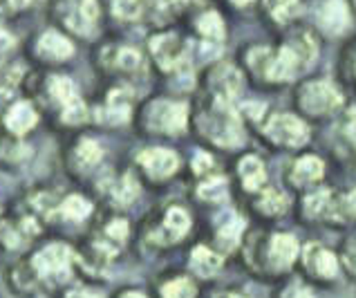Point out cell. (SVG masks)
<instances>
[{
	"instance_id": "cell-36",
	"label": "cell",
	"mask_w": 356,
	"mask_h": 298,
	"mask_svg": "<svg viewBox=\"0 0 356 298\" xmlns=\"http://www.w3.org/2000/svg\"><path fill=\"white\" fill-rule=\"evenodd\" d=\"M106 65L119 72H137L141 68V56L132 47H115L106 52Z\"/></svg>"
},
{
	"instance_id": "cell-44",
	"label": "cell",
	"mask_w": 356,
	"mask_h": 298,
	"mask_svg": "<svg viewBox=\"0 0 356 298\" xmlns=\"http://www.w3.org/2000/svg\"><path fill=\"white\" fill-rule=\"evenodd\" d=\"M341 115H343V119H341L343 137L356 146V104H352L350 108H345Z\"/></svg>"
},
{
	"instance_id": "cell-16",
	"label": "cell",
	"mask_w": 356,
	"mask_h": 298,
	"mask_svg": "<svg viewBox=\"0 0 356 298\" xmlns=\"http://www.w3.org/2000/svg\"><path fill=\"white\" fill-rule=\"evenodd\" d=\"M242 88H244V77L236 65L220 63L209 72L207 90L211 95V101L236 106V101L242 95Z\"/></svg>"
},
{
	"instance_id": "cell-17",
	"label": "cell",
	"mask_w": 356,
	"mask_h": 298,
	"mask_svg": "<svg viewBox=\"0 0 356 298\" xmlns=\"http://www.w3.org/2000/svg\"><path fill=\"white\" fill-rule=\"evenodd\" d=\"M152 298H202V283L195 281L186 269L161 272L152 281Z\"/></svg>"
},
{
	"instance_id": "cell-22",
	"label": "cell",
	"mask_w": 356,
	"mask_h": 298,
	"mask_svg": "<svg viewBox=\"0 0 356 298\" xmlns=\"http://www.w3.org/2000/svg\"><path fill=\"white\" fill-rule=\"evenodd\" d=\"M104 162V148L92 137H79L67 152V166L76 175H90Z\"/></svg>"
},
{
	"instance_id": "cell-13",
	"label": "cell",
	"mask_w": 356,
	"mask_h": 298,
	"mask_svg": "<svg viewBox=\"0 0 356 298\" xmlns=\"http://www.w3.org/2000/svg\"><path fill=\"white\" fill-rule=\"evenodd\" d=\"M135 166L150 184H166L181 168V157L168 146H148L135 155Z\"/></svg>"
},
{
	"instance_id": "cell-34",
	"label": "cell",
	"mask_w": 356,
	"mask_h": 298,
	"mask_svg": "<svg viewBox=\"0 0 356 298\" xmlns=\"http://www.w3.org/2000/svg\"><path fill=\"white\" fill-rule=\"evenodd\" d=\"M269 298H321V290H316L312 283H307L298 274H291L280 283L271 285Z\"/></svg>"
},
{
	"instance_id": "cell-33",
	"label": "cell",
	"mask_w": 356,
	"mask_h": 298,
	"mask_svg": "<svg viewBox=\"0 0 356 298\" xmlns=\"http://www.w3.org/2000/svg\"><path fill=\"white\" fill-rule=\"evenodd\" d=\"M45 95H47L49 104L58 108V112H63L65 108H70L81 99L76 84L70 77H63V74H54V77L47 79Z\"/></svg>"
},
{
	"instance_id": "cell-26",
	"label": "cell",
	"mask_w": 356,
	"mask_h": 298,
	"mask_svg": "<svg viewBox=\"0 0 356 298\" xmlns=\"http://www.w3.org/2000/svg\"><path fill=\"white\" fill-rule=\"evenodd\" d=\"M0 123H3V128L9 132V135L23 139L27 132H32L36 128L38 110L34 108V104H29V101H25V99L14 101V104H9V108L5 110Z\"/></svg>"
},
{
	"instance_id": "cell-7",
	"label": "cell",
	"mask_w": 356,
	"mask_h": 298,
	"mask_svg": "<svg viewBox=\"0 0 356 298\" xmlns=\"http://www.w3.org/2000/svg\"><path fill=\"white\" fill-rule=\"evenodd\" d=\"M260 137L276 150L300 152L312 141V123L302 119L296 110L267 112L258 123Z\"/></svg>"
},
{
	"instance_id": "cell-39",
	"label": "cell",
	"mask_w": 356,
	"mask_h": 298,
	"mask_svg": "<svg viewBox=\"0 0 356 298\" xmlns=\"http://www.w3.org/2000/svg\"><path fill=\"white\" fill-rule=\"evenodd\" d=\"M197 29L200 34L207 40H213V43H220L225 38V23L216 12H207L197 18Z\"/></svg>"
},
{
	"instance_id": "cell-1",
	"label": "cell",
	"mask_w": 356,
	"mask_h": 298,
	"mask_svg": "<svg viewBox=\"0 0 356 298\" xmlns=\"http://www.w3.org/2000/svg\"><path fill=\"white\" fill-rule=\"evenodd\" d=\"M302 240L291 229L282 227H256L249 229L236 260L242 272L253 281L276 285L287 276L296 274Z\"/></svg>"
},
{
	"instance_id": "cell-3",
	"label": "cell",
	"mask_w": 356,
	"mask_h": 298,
	"mask_svg": "<svg viewBox=\"0 0 356 298\" xmlns=\"http://www.w3.org/2000/svg\"><path fill=\"white\" fill-rule=\"evenodd\" d=\"M197 135L207 143L222 150L242 148L247 141V130H244V117L240 110L231 104H220V101H209V106L202 108L195 119Z\"/></svg>"
},
{
	"instance_id": "cell-21",
	"label": "cell",
	"mask_w": 356,
	"mask_h": 298,
	"mask_svg": "<svg viewBox=\"0 0 356 298\" xmlns=\"http://www.w3.org/2000/svg\"><path fill=\"white\" fill-rule=\"evenodd\" d=\"M325 227L337 231H350L356 227V187L332 191Z\"/></svg>"
},
{
	"instance_id": "cell-2",
	"label": "cell",
	"mask_w": 356,
	"mask_h": 298,
	"mask_svg": "<svg viewBox=\"0 0 356 298\" xmlns=\"http://www.w3.org/2000/svg\"><path fill=\"white\" fill-rule=\"evenodd\" d=\"M25 260L43 294H58L79 281V251L65 240H45L25 253Z\"/></svg>"
},
{
	"instance_id": "cell-31",
	"label": "cell",
	"mask_w": 356,
	"mask_h": 298,
	"mask_svg": "<svg viewBox=\"0 0 356 298\" xmlns=\"http://www.w3.org/2000/svg\"><path fill=\"white\" fill-rule=\"evenodd\" d=\"M101 191H104V195L117 209H124V207H130L139 195V180L132 175V173H124V175H119V178L113 175L106 180Z\"/></svg>"
},
{
	"instance_id": "cell-14",
	"label": "cell",
	"mask_w": 356,
	"mask_h": 298,
	"mask_svg": "<svg viewBox=\"0 0 356 298\" xmlns=\"http://www.w3.org/2000/svg\"><path fill=\"white\" fill-rule=\"evenodd\" d=\"M229 258L220 249H216L209 240H195L186 251L184 269L202 285L216 283L225 272Z\"/></svg>"
},
{
	"instance_id": "cell-19",
	"label": "cell",
	"mask_w": 356,
	"mask_h": 298,
	"mask_svg": "<svg viewBox=\"0 0 356 298\" xmlns=\"http://www.w3.org/2000/svg\"><path fill=\"white\" fill-rule=\"evenodd\" d=\"M330 187H318L307 193H300L296 202V218L305 227H325L327 222V211H330V200H332Z\"/></svg>"
},
{
	"instance_id": "cell-32",
	"label": "cell",
	"mask_w": 356,
	"mask_h": 298,
	"mask_svg": "<svg viewBox=\"0 0 356 298\" xmlns=\"http://www.w3.org/2000/svg\"><path fill=\"white\" fill-rule=\"evenodd\" d=\"M92 213H95L92 202H90L86 195L72 193V195H65V198L58 202L54 220L67 222V224H83L92 218Z\"/></svg>"
},
{
	"instance_id": "cell-25",
	"label": "cell",
	"mask_w": 356,
	"mask_h": 298,
	"mask_svg": "<svg viewBox=\"0 0 356 298\" xmlns=\"http://www.w3.org/2000/svg\"><path fill=\"white\" fill-rule=\"evenodd\" d=\"M5 285H7V290L18 298H36L43 294L38 287V281L34 279L32 269H29L25 256H18V258H14V262L7 265Z\"/></svg>"
},
{
	"instance_id": "cell-10",
	"label": "cell",
	"mask_w": 356,
	"mask_h": 298,
	"mask_svg": "<svg viewBox=\"0 0 356 298\" xmlns=\"http://www.w3.org/2000/svg\"><path fill=\"white\" fill-rule=\"evenodd\" d=\"M40 233H43V222L32 213L20 211L0 215V251L9 256H25L32 251Z\"/></svg>"
},
{
	"instance_id": "cell-4",
	"label": "cell",
	"mask_w": 356,
	"mask_h": 298,
	"mask_svg": "<svg viewBox=\"0 0 356 298\" xmlns=\"http://www.w3.org/2000/svg\"><path fill=\"white\" fill-rule=\"evenodd\" d=\"M293 110L309 123L334 119L345 110V92L330 77L302 79L293 90Z\"/></svg>"
},
{
	"instance_id": "cell-20",
	"label": "cell",
	"mask_w": 356,
	"mask_h": 298,
	"mask_svg": "<svg viewBox=\"0 0 356 298\" xmlns=\"http://www.w3.org/2000/svg\"><path fill=\"white\" fill-rule=\"evenodd\" d=\"M236 180L244 195H256L269 184V171L267 164L256 152H244L236 162Z\"/></svg>"
},
{
	"instance_id": "cell-12",
	"label": "cell",
	"mask_w": 356,
	"mask_h": 298,
	"mask_svg": "<svg viewBox=\"0 0 356 298\" xmlns=\"http://www.w3.org/2000/svg\"><path fill=\"white\" fill-rule=\"evenodd\" d=\"M325 178H327V162L318 152L309 150L296 152V157L287 164V171H284V184L298 195L323 187Z\"/></svg>"
},
{
	"instance_id": "cell-15",
	"label": "cell",
	"mask_w": 356,
	"mask_h": 298,
	"mask_svg": "<svg viewBox=\"0 0 356 298\" xmlns=\"http://www.w3.org/2000/svg\"><path fill=\"white\" fill-rule=\"evenodd\" d=\"M293 209V202L289 193L280 187H271L267 184L262 191L251 195V213L260 220L264 227H273L282 218H287L289 211Z\"/></svg>"
},
{
	"instance_id": "cell-41",
	"label": "cell",
	"mask_w": 356,
	"mask_h": 298,
	"mask_svg": "<svg viewBox=\"0 0 356 298\" xmlns=\"http://www.w3.org/2000/svg\"><path fill=\"white\" fill-rule=\"evenodd\" d=\"M113 12L121 20H135L144 12V0H115Z\"/></svg>"
},
{
	"instance_id": "cell-6",
	"label": "cell",
	"mask_w": 356,
	"mask_h": 298,
	"mask_svg": "<svg viewBox=\"0 0 356 298\" xmlns=\"http://www.w3.org/2000/svg\"><path fill=\"white\" fill-rule=\"evenodd\" d=\"M296 274L316 290H337L341 283H345L339 249L323 240L302 242Z\"/></svg>"
},
{
	"instance_id": "cell-45",
	"label": "cell",
	"mask_w": 356,
	"mask_h": 298,
	"mask_svg": "<svg viewBox=\"0 0 356 298\" xmlns=\"http://www.w3.org/2000/svg\"><path fill=\"white\" fill-rule=\"evenodd\" d=\"M110 298H152V294L144 287H137V285H124L119 287L117 292L110 294Z\"/></svg>"
},
{
	"instance_id": "cell-5",
	"label": "cell",
	"mask_w": 356,
	"mask_h": 298,
	"mask_svg": "<svg viewBox=\"0 0 356 298\" xmlns=\"http://www.w3.org/2000/svg\"><path fill=\"white\" fill-rule=\"evenodd\" d=\"M193 231V215L181 204H168L164 211H159L155 218L144 224L139 233V240L146 249L161 253L177 249L179 244L188 240Z\"/></svg>"
},
{
	"instance_id": "cell-40",
	"label": "cell",
	"mask_w": 356,
	"mask_h": 298,
	"mask_svg": "<svg viewBox=\"0 0 356 298\" xmlns=\"http://www.w3.org/2000/svg\"><path fill=\"white\" fill-rule=\"evenodd\" d=\"M267 7L278 23H289V20L296 18L302 9L300 0H267Z\"/></svg>"
},
{
	"instance_id": "cell-35",
	"label": "cell",
	"mask_w": 356,
	"mask_h": 298,
	"mask_svg": "<svg viewBox=\"0 0 356 298\" xmlns=\"http://www.w3.org/2000/svg\"><path fill=\"white\" fill-rule=\"evenodd\" d=\"M29 148L23 143V139H18L3 128L0 123V164H18L27 157Z\"/></svg>"
},
{
	"instance_id": "cell-43",
	"label": "cell",
	"mask_w": 356,
	"mask_h": 298,
	"mask_svg": "<svg viewBox=\"0 0 356 298\" xmlns=\"http://www.w3.org/2000/svg\"><path fill=\"white\" fill-rule=\"evenodd\" d=\"M213 155L209 150H200L195 157H193V162H191V168H193V175H195L197 180H202V178H207V175H211L213 173Z\"/></svg>"
},
{
	"instance_id": "cell-49",
	"label": "cell",
	"mask_w": 356,
	"mask_h": 298,
	"mask_svg": "<svg viewBox=\"0 0 356 298\" xmlns=\"http://www.w3.org/2000/svg\"><path fill=\"white\" fill-rule=\"evenodd\" d=\"M352 77L356 79V56H354V61H352Z\"/></svg>"
},
{
	"instance_id": "cell-50",
	"label": "cell",
	"mask_w": 356,
	"mask_h": 298,
	"mask_svg": "<svg viewBox=\"0 0 356 298\" xmlns=\"http://www.w3.org/2000/svg\"><path fill=\"white\" fill-rule=\"evenodd\" d=\"M352 5H354V9H356V0H352Z\"/></svg>"
},
{
	"instance_id": "cell-30",
	"label": "cell",
	"mask_w": 356,
	"mask_h": 298,
	"mask_svg": "<svg viewBox=\"0 0 356 298\" xmlns=\"http://www.w3.org/2000/svg\"><path fill=\"white\" fill-rule=\"evenodd\" d=\"M36 54L38 58H43L45 63H63V61H67L74 54V45L70 43L63 34L54 32V29H47V32H43L38 38Z\"/></svg>"
},
{
	"instance_id": "cell-28",
	"label": "cell",
	"mask_w": 356,
	"mask_h": 298,
	"mask_svg": "<svg viewBox=\"0 0 356 298\" xmlns=\"http://www.w3.org/2000/svg\"><path fill=\"white\" fill-rule=\"evenodd\" d=\"M316 20L325 34L339 36L350 27V20H352L350 7L348 3H343V0H325L316 12Z\"/></svg>"
},
{
	"instance_id": "cell-9",
	"label": "cell",
	"mask_w": 356,
	"mask_h": 298,
	"mask_svg": "<svg viewBox=\"0 0 356 298\" xmlns=\"http://www.w3.org/2000/svg\"><path fill=\"white\" fill-rule=\"evenodd\" d=\"M247 68L253 79L264 86H287L300 77L298 65L293 63L291 54L280 47L258 45L247 52Z\"/></svg>"
},
{
	"instance_id": "cell-37",
	"label": "cell",
	"mask_w": 356,
	"mask_h": 298,
	"mask_svg": "<svg viewBox=\"0 0 356 298\" xmlns=\"http://www.w3.org/2000/svg\"><path fill=\"white\" fill-rule=\"evenodd\" d=\"M56 298H110L104 287H101V283H92V281H83L79 279L74 283H70L67 287H63Z\"/></svg>"
},
{
	"instance_id": "cell-29",
	"label": "cell",
	"mask_w": 356,
	"mask_h": 298,
	"mask_svg": "<svg viewBox=\"0 0 356 298\" xmlns=\"http://www.w3.org/2000/svg\"><path fill=\"white\" fill-rule=\"evenodd\" d=\"M195 195L202 204H207V207H225L231 198V184H229V178H225L222 173H211V175L202 178L197 182V189H195Z\"/></svg>"
},
{
	"instance_id": "cell-23",
	"label": "cell",
	"mask_w": 356,
	"mask_h": 298,
	"mask_svg": "<svg viewBox=\"0 0 356 298\" xmlns=\"http://www.w3.org/2000/svg\"><path fill=\"white\" fill-rule=\"evenodd\" d=\"M150 52L164 72H177L181 65H186V47L175 34L155 36L150 40Z\"/></svg>"
},
{
	"instance_id": "cell-47",
	"label": "cell",
	"mask_w": 356,
	"mask_h": 298,
	"mask_svg": "<svg viewBox=\"0 0 356 298\" xmlns=\"http://www.w3.org/2000/svg\"><path fill=\"white\" fill-rule=\"evenodd\" d=\"M32 3H34V0H7V5L12 7V9H25Z\"/></svg>"
},
{
	"instance_id": "cell-42",
	"label": "cell",
	"mask_w": 356,
	"mask_h": 298,
	"mask_svg": "<svg viewBox=\"0 0 356 298\" xmlns=\"http://www.w3.org/2000/svg\"><path fill=\"white\" fill-rule=\"evenodd\" d=\"M202 298H256L249 290H244L242 285H225L216 287L209 294H202Z\"/></svg>"
},
{
	"instance_id": "cell-27",
	"label": "cell",
	"mask_w": 356,
	"mask_h": 298,
	"mask_svg": "<svg viewBox=\"0 0 356 298\" xmlns=\"http://www.w3.org/2000/svg\"><path fill=\"white\" fill-rule=\"evenodd\" d=\"M282 47L291 54L293 63H296L298 70H300V74H305V72H307L314 65V61L318 58V43H316V38H314L312 32H305V29L293 32L282 43Z\"/></svg>"
},
{
	"instance_id": "cell-11",
	"label": "cell",
	"mask_w": 356,
	"mask_h": 298,
	"mask_svg": "<svg viewBox=\"0 0 356 298\" xmlns=\"http://www.w3.org/2000/svg\"><path fill=\"white\" fill-rule=\"evenodd\" d=\"M249 229H251L249 220L236 209H231L225 204V207H218V211L213 213V222L204 240H209L216 249L225 253L227 258H236V253Z\"/></svg>"
},
{
	"instance_id": "cell-48",
	"label": "cell",
	"mask_w": 356,
	"mask_h": 298,
	"mask_svg": "<svg viewBox=\"0 0 356 298\" xmlns=\"http://www.w3.org/2000/svg\"><path fill=\"white\" fill-rule=\"evenodd\" d=\"M233 5H238V7H247V5H251L253 0H231Z\"/></svg>"
},
{
	"instance_id": "cell-18",
	"label": "cell",
	"mask_w": 356,
	"mask_h": 298,
	"mask_svg": "<svg viewBox=\"0 0 356 298\" xmlns=\"http://www.w3.org/2000/svg\"><path fill=\"white\" fill-rule=\"evenodd\" d=\"M58 18L74 34L88 36L99 23V5L97 0H58Z\"/></svg>"
},
{
	"instance_id": "cell-24",
	"label": "cell",
	"mask_w": 356,
	"mask_h": 298,
	"mask_svg": "<svg viewBox=\"0 0 356 298\" xmlns=\"http://www.w3.org/2000/svg\"><path fill=\"white\" fill-rule=\"evenodd\" d=\"M128 88H115L108 92L104 106L95 110V119L104 126H121L132 117V99Z\"/></svg>"
},
{
	"instance_id": "cell-38",
	"label": "cell",
	"mask_w": 356,
	"mask_h": 298,
	"mask_svg": "<svg viewBox=\"0 0 356 298\" xmlns=\"http://www.w3.org/2000/svg\"><path fill=\"white\" fill-rule=\"evenodd\" d=\"M337 249H339V258L343 265L345 281L356 285V233L345 235Z\"/></svg>"
},
{
	"instance_id": "cell-8",
	"label": "cell",
	"mask_w": 356,
	"mask_h": 298,
	"mask_svg": "<svg viewBox=\"0 0 356 298\" xmlns=\"http://www.w3.org/2000/svg\"><path fill=\"white\" fill-rule=\"evenodd\" d=\"M141 132L152 137H179L188 130L191 108L186 101L179 99H150L141 106L139 115Z\"/></svg>"
},
{
	"instance_id": "cell-46",
	"label": "cell",
	"mask_w": 356,
	"mask_h": 298,
	"mask_svg": "<svg viewBox=\"0 0 356 298\" xmlns=\"http://www.w3.org/2000/svg\"><path fill=\"white\" fill-rule=\"evenodd\" d=\"M14 47V36L7 32V29L0 27V54L9 52V49Z\"/></svg>"
}]
</instances>
